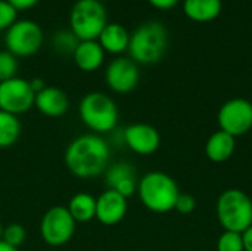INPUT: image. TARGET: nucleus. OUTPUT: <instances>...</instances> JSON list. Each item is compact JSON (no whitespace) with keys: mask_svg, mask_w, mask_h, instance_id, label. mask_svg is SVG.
Wrapping results in <instances>:
<instances>
[{"mask_svg":"<svg viewBox=\"0 0 252 251\" xmlns=\"http://www.w3.org/2000/svg\"><path fill=\"white\" fill-rule=\"evenodd\" d=\"M221 10V0H183V12L193 22H211L220 16Z\"/></svg>","mask_w":252,"mask_h":251,"instance_id":"19","label":"nucleus"},{"mask_svg":"<svg viewBox=\"0 0 252 251\" xmlns=\"http://www.w3.org/2000/svg\"><path fill=\"white\" fill-rule=\"evenodd\" d=\"M140 80L139 65L126 56L112 59L105 70V81L114 93L126 95L133 92Z\"/></svg>","mask_w":252,"mask_h":251,"instance_id":"11","label":"nucleus"},{"mask_svg":"<svg viewBox=\"0 0 252 251\" xmlns=\"http://www.w3.org/2000/svg\"><path fill=\"white\" fill-rule=\"evenodd\" d=\"M34 107L43 115L56 118V117H62L63 114H66L69 108V99H68V95L62 89L56 86H46L43 90L35 93Z\"/></svg>","mask_w":252,"mask_h":251,"instance_id":"15","label":"nucleus"},{"mask_svg":"<svg viewBox=\"0 0 252 251\" xmlns=\"http://www.w3.org/2000/svg\"><path fill=\"white\" fill-rule=\"evenodd\" d=\"M1 234H3V225H1V222H0V240H1Z\"/></svg>","mask_w":252,"mask_h":251,"instance_id":"33","label":"nucleus"},{"mask_svg":"<svg viewBox=\"0 0 252 251\" xmlns=\"http://www.w3.org/2000/svg\"><path fill=\"white\" fill-rule=\"evenodd\" d=\"M35 93L28 80L13 77L0 83V109L13 115L24 114L34 107Z\"/></svg>","mask_w":252,"mask_h":251,"instance_id":"10","label":"nucleus"},{"mask_svg":"<svg viewBox=\"0 0 252 251\" xmlns=\"http://www.w3.org/2000/svg\"><path fill=\"white\" fill-rule=\"evenodd\" d=\"M77 222L63 206L49 209L40 222V235L47 246L61 247L69 243L75 234Z\"/></svg>","mask_w":252,"mask_h":251,"instance_id":"8","label":"nucleus"},{"mask_svg":"<svg viewBox=\"0 0 252 251\" xmlns=\"http://www.w3.org/2000/svg\"><path fill=\"white\" fill-rule=\"evenodd\" d=\"M21 121L18 115L0 109V149L13 146L21 136Z\"/></svg>","mask_w":252,"mask_h":251,"instance_id":"21","label":"nucleus"},{"mask_svg":"<svg viewBox=\"0 0 252 251\" xmlns=\"http://www.w3.org/2000/svg\"><path fill=\"white\" fill-rule=\"evenodd\" d=\"M100 3H106V1H111V0H99Z\"/></svg>","mask_w":252,"mask_h":251,"instance_id":"34","label":"nucleus"},{"mask_svg":"<svg viewBox=\"0 0 252 251\" xmlns=\"http://www.w3.org/2000/svg\"><path fill=\"white\" fill-rule=\"evenodd\" d=\"M137 195L148 210L162 215L174 210L180 189L170 175L155 170L139 179Z\"/></svg>","mask_w":252,"mask_h":251,"instance_id":"3","label":"nucleus"},{"mask_svg":"<svg viewBox=\"0 0 252 251\" xmlns=\"http://www.w3.org/2000/svg\"><path fill=\"white\" fill-rule=\"evenodd\" d=\"M105 183L106 189H112L128 198L137 192L139 180L133 164L127 161H120L115 164H109L105 172Z\"/></svg>","mask_w":252,"mask_h":251,"instance_id":"14","label":"nucleus"},{"mask_svg":"<svg viewBox=\"0 0 252 251\" xmlns=\"http://www.w3.org/2000/svg\"><path fill=\"white\" fill-rule=\"evenodd\" d=\"M27 238V231L21 223H9L7 226H3V234H1V241L12 247H19L25 243Z\"/></svg>","mask_w":252,"mask_h":251,"instance_id":"23","label":"nucleus"},{"mask_svg":"<svg viewBox=\"0 0 252 251\" xmlns=\"http://www.w3.org/2000/svg\"><path fill=\"white\" fill-rule=\"evenodd\" d=\"M43 40L41 27L31 19H18L4 34L6 50L16 58H30L35 55L40 50Z\"/></svg>","mask_w":252,"mask_h":251,"instance_id":"7","label":"nucleus"},{"mask_svg":"<svg viewBox=\"0 0 252 251\" xmlns=\"http://www.w3.org/2000/svg\"><path fill=\"white\" fill-rule=\"evenodd\" d=\"M77 223H87L96 219V198L89 192H77L66 206Z\"/></svg>","mask_w":252,"mask_h":251,"instance_id":"20","label":"nucleus"},{"mask_svg":"<svg viewBox=\"0 0 252 251\" xmlns=\"http://www.w3.org/2000/svg\"><path fill=\"white\" fill-rule=\"evenodd\" d=\"M180 0H148L151 6H154L158 10H170L174 9L179 4Z\"/></svg>","mask_w":252,"mask_h":251,"instance_id":"28","label":"nucleus"},{"mask_svg":"<svg viewBox=\"0 0 252 251\" xmlns=\"http://www.w3.org/2000/svg\"><path fill=\"white\" fill-rule=\"evenodd\" d=\"M217 251H245L242 234L224 231L217 241Z\"/></svg>","mask_w":252,"mask_h":251,"instance_id":"25","label":"nucleus"},{"mask_svg":"<svg viewBox=\"0 0 252 251\" xmlns=\"http://www.w3.org/2000/svg\"><path fill=\"white\" fill-rule=\"evenodd\" d=\"M18 58L7 50H0V83L16 77Z\"/></svg>","mask_w":252,"mask_h":251,"instance_id":"24","label":"nucleus"},{"mask_svg":"<svg viewBox=\"0 0 252 251\" xmlns=\"http://www.w3.org/2000/svg\"><path fill=\"white\" fill-rule=\"evenodd\" d=\"M105 55L106 53L97 40H86V41H78L72 53V59L78 70L84 72H93L103 65Z\"/></svg>","mask_w":252,"mask_h":251,"instance_id":"16","label":"nucleus"},{"mask_svg":"<svg viewBox=\"0 0 252 251\" xmlns=\"http://www.w3.org/2000/svg\"><path fill=\"white\" fill-rule=\"evenodd\" d=\"M108 22V10L99 0H77L69 12V30L80 41L97 40Z\"/></svg>","mask_w":252,"mask_h":251,"instance_id":"6","label":"nucleus"},{"mask_svg":"<svg viewBox=\"0 0 252 251\" xmlns=\"http://www.w3.org/2000/svg\"><path fill=\"white\" fill-rule=\"evenodd\" d=\"M30 84H31V89L34 90V93H38L40 90H43L47 84L44 83V80L43 78H32V80H30Z\"/></svg>","mask_w":252,"mask_h":251,"instance_id":"31","label":"nucleus"},{"mask_svg":"<svg viewBox=\"0 0 252 251\" xmlns=\"http://www.w3.org/2000/svg\"><path fill=\"white\" fill-rule=\"evenodd\" d=\"M220 130L233 138L244 136L252 130V102L245 98H233L224 102L217 114Z\"/></svg>","mask_w":252,"mask_h":251,"instance_id":"9","label":"nucleus"},{"mask_svg":"<svg viewBox=\"0 0 252 251\" xmlns=\"http://www.w3.org/2000/svg\"><path fill=\"white\" fill-rule=\"evenodd\" d=\"M242 241H244V250L252 251V225L245 232H242Z\"/></svg>","mask_w":252,"mask_h":251,"instance_id":"30","label":"nucleus"},{"mask_svg":"<svg viewBox=\"0 0 252 251\" xmlns=\"http://www.w3.org/2000/svg\"><path fill=\"white\" fill-rule=\"evenodd\" d=\"M16 21L18 10L7 0H0V31H6Z\"/></svg>","mask_w":252,"mask_h":251,"instance_id":"26","label":"nucleus"},{"mask_svg":"<svg viewBox=\"0 0 252 251\" xmlns=\"http://www.w3.org/2000/svg\"><path fill=\"white\" fill-rule=\"evenodd\" d=\"M216 213L224 231L242 234L252 225L251 197L242 189H226L217 198Z\"/></svg>","mask_w":252,"mask_h":251,"instance_id":"5","label":"nucleus"},{"mask_svg":"<svg viewBox=\"0 0 252 251\" xmlns=\"http://www.w3.org/2000/svg\"><path fill=\"white\" fill-rule=\"evenodd\" d=\"M78 115L83 124L94 135L112 132L120 120V111L115 101L103 92H90L84 95L78 105Z\"/></svg>","mask_w":252,"mask_h":251,"instance_id":"4","label":"nucleus"},{"mask_svg":"<svg viewBox=\"0 0 252 251\" xmlns=\"http://www.w3.org/2000/svg\"><path fill=\"white\" fill-rule=\"evenodd\" d=\"M168 47V31L165 25L157 21H149L139 25L130 34L128 58L137 65H152L159 62Z\"/></svg>","mask_w":252,"mask_h":251,"instance_id":"2","label":"nucleus"},{"mask_svg":"<svg viewBox=\"0 0 252 251\" xmlns=\"http://www.w3.org/2000/svg\"><path fill=\"white\" fill-rule=\"evenodd\" d=\"M78 41L80 40L74 36V33L71 30H61L53 36L52 44L56 52L63 53V55H69V53L72 55Z\"/></svg>","mask_w":252,"mask_h":251,"instance_id":"22","label":"nucleus"},{"mask_svg":"<svg viewBox=\"0 0 252 251\" xmlns=\"http://www.w3.org/2000/svg\"><path fill=\"white\" fill-rule=\"evenodd\" d=\"M236 149V138L223 130L214 132L205 142V155L213 163H224L230 160Z\"/></svg>","mask_w":252,"mask_h":251,"instance_id":"18","label":"nucleus"},{"mask_svg":"<svg viewBox=\"0 0 252 251\" xmlns=\"http://www.w3.org/2000/svg\"><path fill=\"white\" fill-rule=\"evenodd\" d=\"M18 12L21 10H30L32 7H35L38 4L40 0H7Z\"/></svg>","mask_w":252,"mask_h":251,"instance_id":"29","label":"nucleus"},{"mask_svg":"<svg viewBox=\"0 0 252 251\" xmlns=\"http://www.w3.org/2000/svg\"><path fill=\"white\" fill-rule=\"evenodd\" d=\"M128 203L121 194L106 189L96 198V219L105 226L120 223L127 215Z\"/></svg>","mask_w":252,"mask_h":251,"instance_id":"13","label":"nucleus"},{"mask_svg":"<svg viewBox=\"0 0 252 251\" xmlns=\"http://www.w3.org/2000/svg\"><path fill=\"white\" fill-rule=\"evenodd\" d=\"M124 143L139 155H151L158 151L161 145L159 132L146 123H134L124 129L123 132Z\"/></svg>","mask_w":252,"mask_h":251,"instance_id":"12","label":"nucleus"},{"mask_svg":"<svg viewBox=\"0 0 252 251\" xmlns=\"http://www.w3.org/2000/svg\"><path fill=\"white\" fill-rule=\"evenodd\" d=\"M0 251H19L16 247H12V246H9V244H6L4 241H1L0 240Z\"/></svg>","mask_w":252,"mask_h":251,"instance_id":"32","label":"nucleus"},{"mask_svg":"<svg viewBox=\"0 0 252 251\" xmlns=\"http://www.w3.org/2000/svg\"><path fill=\"white\" fill-rule=\"evenodd\" d=\"M195 209H196V200H195V197L190 195V194H182L180 192V195H179V198L176 201L174 210L179 212L180 215H190V213L195 212Z\"/></svg>","mask_w":252,"mask_h":251,"instance_id":"27","label":"nucleus"},{"mask_svg":"<svg viewBox=\"0 0 252 251\" xmlns=\"http://www.w3.org/2000/svg\"><path fill=\"white\" fill-rule=\"evenodd\" d=\"M65 166L78 179H93L105 175L109 167V143L94 133H86L69 142L65 151Z\"/></svg>","mask_w":252,"mask_h":251,"instance_id":"1","label":"nucleus"},{"mask_svg":"<svg viewBox=\"0 0 252 251\" xmlns=\"http://www.w3.org/2000/svg\"><path fill=\"white\" fill-rule=\"evenodd\" d=\"M99 44L105 50V53L121 55L127 52L130 43V33L127 28L118 22H108L97 37Z\"/></svg>","mask_w":252,"mask_h":251,"instance_id":"17","label":"nucleus"}]
</instances>
